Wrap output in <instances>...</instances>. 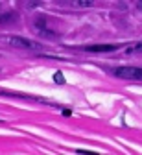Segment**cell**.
<instances>
[{"label":"cell","instance_id":"cell-4","mask_svg":"<svg viewBox=\"0 0 142 155\" xmlns=\"http://www.w3.org/2000/svg\"><path fill=\"white\" fill-rule=\"evenodd\" d=\"M33 31H35V33H39L41 37H48V39H55V37H57V33L46 26L45 18H37L35 24H33Z\"/></svg>","mask_w":142,"mask_h":155},{"label":"cell","instance_id":"cell-6","mask_svg":"<svg viewBox=\"0 0 142 155\" xmlns=\"http://www.w3.org/2000/svg\"><path fill=\"white\" fill-rule=\"evenodd\" d=\"M18 15L17 13H4V15H0V24H4V22H11V21H17Z\"/></svg>","mask_w":142,"mask_h":155},{"label":"cell","instance_id":"cell-11","mask_svg":"<svg viewBox=\"0 0 142 155\" xmlns=\"http://www.w3.org/2000/svg\"><path fill=\"white\" fill-rule=\"evenodd\" d=\"M61 113H63L65 116H70V114H72V111H70V109H61Z\"/></svg>","mask_w":142,"mask_h":155},{"label":"cell","instance_id":"cell-9","mask_svg":"<svg viewBox=\"0 0 142 155\" xmlns=\"http://www.w3.org/2000/svg\"><path fill=\"white\" fill-rule=\"evenodd\" d=\"M78 155H100L98 151H89V150H76Z\"/></svg>","mask_w":142,"mask_h":155},{"label":"cell","instance_id":"cell-7","mask_svg":"<svg viewBox=\"0 0 142 155\" xmlns=\"http://www.w3.org/2000/svg\"><path fill=\"white\" fill-rule=\"evenodd\" d=\"M54 81L57 85H63L65 83V76H63V72H61V70H55L54 72Z\"/></svg>","mask_w":142,"mask_h":155},{"label":"cell","instance_id":"cell-8","mask_svg":"<svg viewBox=\"0 0 142 155\" xmlns=\"http://www.w3.org/2000/svg\"><path fill=\"white\" fill-rule=\"evenodd\" d=\"M70 6H76V8H91L92 2H89V0H78V2H70Z\"/></svg>","mask_w":142,"mask_h":155},{"label":"cell","instance_id":"cell-10","mask_svg":"<svg viewBox=\"0 0 142 155\" xmlns=\"http://www.w3.org/2000/svg\"><path fill=\"white\" fill-rule=\"evenodd\" d=\"M41 2H24V6L28 8V9H33V8H37Z\"/></svg>","mask_w":142,"mask_h":155},{"label":"cell","instance_id":"cell-1","mask_svg":"<svg viewBox=\"0 0 142 155\" xmlns=\"http://www.w3.org/2000/svg\"><path fill=\"white\" fill-rule=\"evenodd\" d=\"M113 74L122 80H135L142 81V67H118L113 70Z\"/></svg>","mask_w":142,"mask_h":155},{"label":"cell","instance_id":"cell-5","mask_svg":"<svg viewBox=\"0 0 142 155\" xmlns=\"http://www.w3.org/2000/svg\"><path fill=\"white\" fill-rule=\"evenodd\" d=\"M124 50H126V54H138V52H142V43H131V45H126Z\"/></svg>","mask_w":142,"mask_h":155},{"label":"cell","instance_id":"cell-3","mask_svg":"<svg viewBox=\"0 0 142 155\" xmlns=\"http://www.w3.org/2000/svg\"><path fill=\"white\" fill-rule=\"evenodd\" d=\"M120 48H122V45L116 43V45H89L83 50L89 54H107V52H116Z\"/></svg>","mask_w":142,"mask_h":155},{"label":"cell","instance_id":"cell-2","mask_svg":"<svg viewBox=\"0 0 142 155\" xmlns=\"http://www.w3.org/2000/svg\"><path fill=\"white\" fill-rule=\"evenodd\" d=\"M8 43L15 48H24V50H33V52H39V50H43L45 46L41 45V43H35V41H30V39H24V37H9L8 39Z\"/></svg>","mask_w":142,"mask_h":155},{"label":"cell","instance_id":"cell-12","mask_svg":"<svg viewBox=\"0 0 142 155\" xmlns=\"http://www.w3.org/2000/svg\"><path fill=\"white\" fill-rule=\"evenodd\" d=\"M137 8H138V9H142V2H137Z\"/></svg>","mask_w":142,"mask_h":155}]
</instances>
